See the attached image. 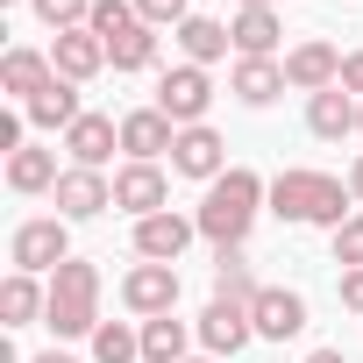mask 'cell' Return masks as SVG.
I'll list each match as a JSON object with an SVG mask.
<instances>
[{
    "label": "cell",
    "mask_w": 363,
    "mask_h": 363,
    "mask_svg": "<svg viewBox=\"0 0 363 363\" xmlns=\"http://www.w3.org/2000/svg\"><path fill=\"white\" fill-rule=\"evenodd\" d=\"M264 207L278 214V221H306V228H342L349 214H363L356 207V193H349V178H328V171H306V164H285L278 178H271V193H264Z\"/></svg>",
    "instance_id": "obj_1"
},
{
    "label": "cell",
    "mask_w": 363,
    "mask_h": 363,
    "mask_svg": "<svg viewBox=\"0 0 363 363\" xmlns=\"http://www.w3.org/2000/svg\"><path fill=\"white\" fill-rule=\"evenodd\" d=\"M264 178L257 171H242V164H228L214 186H207V200L193 207V221H200V235L214 242V250H242L250 242V228H257V214H264Z\"/></svg>",
    "instance_id": "obj_2"
},
{
    "label": "cell",
    "mask_w": 363,
    "mask_h": 363,
    "mask_svg": "<svg viewBox=\"0 0 363 363\" xmlns=\"http://www.w3.org/2000/svg\"><path fill=\"white\" fill-rule=\"evenodd\" d=\"M43 328H50L57 342L100 335V264L72 257V264L50 271V313H43Z\"/></svg>",
    "instance_id": "obj_3"
},
{
    "label": "cell",
    "mask_w": 363,
    "mask_h": 363,
    "mask_svg": "<svg viewBox=\"0 0 363 363\" xmlns=\"http://www.w3.org/2000/svg\"><path fill=\"white\" fill-rule=\"evenodd\" d=\"M86 29L107 43V65L114 72H150L157 65V29L135 15V0H93V22Z\"/></svg>",
    "instance_id": "obj_4"
},
{
    "label": "cell",
    "mask_w": 363,
    "mask_h": 363,
    "mask_svg": "<svg viewBox=\"0 0 363 363\" xmlns=\"http://www.w3.org/2000/svg\"><path fill=\"white\" fill-rule=\"evenodd\" d=\"M8 257H15V271H29V278H50L57 264H72V221H65V214L22 221V228L8 235Z\"/></svg>",
    "instance_id": "obj_5"
},
{
    "label": "cell",
    "mask_w": 363,
    "mask_h": 363,
    "mask_svg": "<svg viewBox=\"0 0 363 363\" xmlns=\"http://www.w3.org/2000/svg\"><path fill=\"white\" fill-rule=\"evenodd\" d=\"M207 107H214V79L200 65H171L157 79V114H171V128H200Z\"/></svg>",
    "instance_id": "obj_6"
},
{
    "label": "cell",
    "mask_w": 363,
    "mask_h": 363,
    "mask_svg": "<svg viewBox=\"0 0 363 363\" xmlns=\"http://www.w3.org/2000/svg\"><path fill=\"white\" fill-rule=\"evenodd\" d=\"M121 306L135 320H157V313H178V264H135L121 278Z\"/></svg>",
    "instance_id": "obj_7"
},
{
    "label": "cell",
    "mask_w": 363,
    "mask_h": 363,
    "mask_svg": "<svg viewBox=\"0 0 363 363\" xmlns=\"http://www.w3.org/2000/svg\"><path fill=\"white\" fill-rule=\"evenodd\" d=\"M285 86L292 93H328V86H342V50L335 43H320V36H306V43H292L285 50Z\"/></svg>",
    "instance_id": "obj_8"
},
{
    "label": "cell",
    "mask_w": 363,
    "mask_h": 363,
    "mask_svg": "<svg viewBox=\"0 0 363 363\" xmlns=\"http://www.w3.org/2000/svg\"><path fill=\"white\" fill-rule=\"evenodd\" d=\"M171 171L178 178H200V186H214V178L228 171V143H221V128H178V143H171Z\"/></svg>",
    "instance_id": "obj_9"
},
{
    "label": "cell",
    "mask_w": 363,
    "mask_h": 363,
    "mask_svg": "<svg viewBox=\"0 0 363 363\" xmlns=\"http://www.w3.org/2000/svg\"><path fill=\"white\" fill-rule=\"evenodd\" d=\"M50 200H57L65 221H93V214L114 207V178H107V171H86V164H65V178H57Z\"/></svg>",
    "instance_id": "obj_10"
},
{
    "label": "cell",
    "mask_w": 363,
    "mask_h": 363,
    "mask_svg": "<svg viewBox=\"0 0 363 363\" xmlns=\"http://www.w3.org/2000/svg\"><path fill=\"white\" fill-rule=\"evenodd\" d=\"M114 207H121L128 221L164 214V207H171V178H164L157 164H121V171H114Z\"/></svg>",
    "instance_id": "obj_11"
},
{
    "label": "cell",
    "mask_w": 363,
    "mask_h": 363,
    "mask_svg": "<svg viewBox=\"0 0 363 363\" xmlns=\"http://www.w3.org/2000/svg\"><path fill=\"white\" fill-rule=\"evenodd\" d=\"M200 235V221L193 214H150V221H135V257L143 264H178V257H186V242Z\"/></svg>",
    "instance_id": "obj_12"
},
{
    "label": "cell",
    "mask_w": 363,
    "mask_h": 363,
    "mask_svg": "<svg viewBox=\"0 0 363 363\" xmlns=\"http://www.w3.org/2000/svg\"><path fill=\"white\" fill-rule=\"evenodd\" d=\"M250 320H257L264 342H292V335H306V299L292 285H264L257 306H250Z\"/></svg>",
    "instance_id": "obj_13"
},
{
    "label": "cell",
    "mask_w": 363,
    "mask_h": 363,
    "mask_svg": "<svg viewBox=\"0 0 363 363\" xmlns=\"http://www.w3.org/2000/svg\"><path fill=\"white\" fill-rule=\"evenodd\" d=\"M200 342H207V356H242L250 342H257V320H250V306H228V299H214L200 320Z\"/></svg>",
    "instance_id": "obj_14"
},
{
    "label": "cell",
    "mask_w": 363,
    "mask_h": 363,
    "mask_svg": "<svg viewBox=\"0 0 363 363\" xmlns=\"http://www.w3.org/2000/svg\"><path fill=\"white\" fill-rule=\"evenodd\" d=\"M171 143H178L171 114H157V107L121 114V150H128V164H157V157H171Z\"/></svg>",
    "instance_id": "obj_15"
},
{
    "label": "cell",
    "mask_w": 363,
    "mask_h": 363,
    "mask_svg": "<svg viewBox=\"0 0 363 363\" xmlns=\"http://www.w3.org/2000/svg\"><path fill=\"white\" fill-rule=\"evenodd\" d=\"M114 150H121V121H114V114H79V121L65 128V157L86 164V171H100Z\"/></svg>",
    "instance_id": "obj_16"
},
{
    "label": "cell",
    "mask_w": 363,
    "mask_h": 363,
    "mask_svg": "<svg viewBox=\"0 0 363 363\" xmlns=\"http://www.w3.org/2000/svg\"><path fill=\"white\" fill-rule=\"evenodd\" d=\"M50 65H57V79L86 86V79L107 65V43H100L93 29H65V36H50Z\"/></svg>",
    "instance_id": "obj_17"
},
{
    "label": "cell",
    "mask_w": 363,
    "mask_h": 363,
    "mask_svg": "<svg viewBox=\"0 0 363 363\" xmlns=\"http://www.w3.org/2000/svg\"><path fill=\"white\" fill-rule=\"evenodd\" d=\"M228 93H235L242 107H271V100L285 93V57H235Z\"/></svg>",
    "instance_id": "obj_18"
},
{
    "label": "cell",
    "mask_w": 363,
    "mask_h": 363,
    "mask_svg": "<svg viewBox=\"0 0 363 363\" xmlns=\"http://www.w3.org/2000/svg\"><path fill=\"white\" fill-rule=\"evenodd\" d=\"M356 121H363V100H356V93H342V86H328V93H313V100H306V128H313L320 143L356 135Z\"/></svg>",
    "instance_id": "obj_19"
},
{
    "label": "cell",
    "mask_w": 363,
    "mask_h": 363,
    "mask_svg": "<svg viewBox=\"0 0 363 363\" xmlns=\"http://www.w3.org/2000/svg\"><path fill=\"white\" fill-rule=\"evenodd\" d=\"M57 79V65H50V50H8V57H0V93H15L22 107L43 93Z\"/></svg>",
    "instance_id": "obj_20"
},
{
    "label": "cell",
    "mask_w": 363,
    "mask_h": 363,
    "mask_svg": "<svg viewBox=\"0 0 363 363\" xmlns=\"http://www.w3.org/2000/svg\"><path fill=\"white\" fill-rule=\"evenodd\" d=\"M171 36H178V50H186V65H200V72H207L214 57H228V50H235L228 22H214V15H186V22H178Z\"/></svg>",
    "instance_id": "obj_21"
},
{
    "label": "cell",
    "mask_w": 363,
    "mask_h": 363,
    "mask_svg": "<svg viewBox=\"0 0 363 363\" xmlns=\"http://www.w3.org/2000/svg\"><path fill=\"white\" fill-rule=\"evenodd\" d=\"M228 36H235V57H278L285 22H278V8H242V15L228 22Z\"/></svg>",
    "instance_id": "obj_22"
},
{
    "label": "cell",
    "mask_w": 363,
    "mask_h": 363,
    "mask_svg": "<svg viewBox=\"0 0 363 363\" xmlns=\"http://www.w3.org/2000/svg\"><path fill=\"white\" fill-rule=\"evenodd\" d=\"M50 313V285H36L29 271H15L8 285H0V328H29Z\"/></svg>",
    "instance_id": "obj_23"
},
{
    "label": "cell",
    "mask_w": 363,
    "mask_h": 363,
    "mask_svg": "<svg viewBox=\"0 0 363 363\" xmlns=\"http://www.w3.org/2000/svg\"><path fill=\"white\" fill-rule=\"evenodd\" d=\"M22 114H29V128H57V135H65V128H72L86 107H79V86H72V79H50V86H43V93H36Z\"/></svg>",
    "instance_id": "obj_24"
},
{
    "label": "cell",
    "mask_w": 363,
    "mask_h": 363,
    "mask_svg": "<svg viewBox=\"0 0 363 363\" xmlns=\"http://www.w3.org/2000/svg\"><path fill=\"white\" fill-rule=\"evenodd\" d=\"M193 335H200V328L178 320V313L143 320V363H186V342H193Z\"/></svg>",
    "instance_id": "obj_25"
},
{
    "label": "cell",
    "mask_w": 363,
    "mask_h": 363,
    "mask_svg": "<svg viewBox=\"0 0 363 363\" xmlns=\"http://www.w3.org/2000/svg\"><path fill=\"white\" fill-rule=\"evenodd\" d=\"M257 271H250V257L242 250H214V299H228V306H257Z\"/></svg>",
    "instance_id": "obj_26"
},
{
    "label": "cell",
    "mask_w": 363,
    "mask_h": 363,
    "mask_svg": "<svg viewBox=\"0 0 363 363\" xmlns=\"http://www.w3.org/2000/svg\"><path fill=\"white\" fill-rule=\"evenodd\" d=\"M57 178H65V171H57V150H36V143H29V150L8 157V186H15V193H57Z\"/></svg>",
    "instance_id": "obj_27"
},
{
    "label": "cell",
    "mask_w": 363,
    "mask_h": 363,
    "mask_svg": "<svg viewBox=\"0 0 363 363\" xmlns=\"http://www.w3.org/2000/svg\"><path fill=\"white\" fill-rule=\"evenodd\" d=\"M93 363H143V328H128V320H100V335H93Z\"/></svg>",
    "instance_id": "obj_28"
},
{
    "label": "cell",
    "mask_w": 363,
    "mask_h": 363,
    "mask_svg": "<svg viewBox=\"0 0 363 363\" xmlns=\"http://www.w3.org/2000/svg\"><path fill=\"white\" fill-rule=\"evenodd\" d=\"M36 8V22L50 29V36H65V29H86L93 22V0H29Z\"/></svg>",
    "instance_id": "obj_29"
},
{
    "label": "cell",
    "mask_w": 363,
    "mask_h": 363,
    "mask_svg": "<svg viewBox=\"0 0 363 363\" xmlns=\"http://www.w3.org/2000/svg\"><path fill=\"white\" fill-rule=\"evenodd\" d=\"M335 264H342V271H363V214H349V221L335 228Z\"/></svg>",
    "instance_id": "obj_30"
},
{
    "label": "cell",
    "mask_w": 363,
    "mask_h": 363,
    "mask_svg": "<svg viewBox=\"0 0 363 363\" xmlns=\"http://www.w3.org/2000/svg\"><path fill=\"white\" fill-rule=\"evenodd\" d=\"M135 15H143L150 29H178V22H186L193 8H186V0H135Z\"/></svg>",
    "instance_id": "obj_31"
},
{
    "label": "cell",
    "mask_w": 363,
    "mask_h": 363,
    "mask_svg": "<svg viewBox=\"0 0 363 363\" xmlns=\"http://www.w3.org/2000/svg\"><path fill=\"white\" fill-rule=\"evenodd\" d=\"M22 135H29V114H0V150H8V157H15V150H29Z\"/></svg>",
    "instance_id": "obj_32"
},
{
    "label": "cell",
    "mask_w": 363,
    "mask_h": 363,
    "mask_svg": "<svg viewBox=\"0 0 363 363\" xmlns=\"http://www.w3.org/2000/svg\"><path fill=\"white\" fill-rule=\"evenodd\" d=\"M342 93H356V100H363V50H349V57H342Z\"/></svg>",
    "instance_id": "obj_33"
},
{
    "label": "cell",
    "mask_w": 363,
    "mask_h": 363,
    "mask_svg": "<svg viewBox=\"0 0 363 363\" xmlns=\"http://www.w3.org/2000/svg\"><path fill=\"white\" fill-rule=\"evenodd\" d=\"M342 306L363 313V271H342Z\"/></svg>",
    "instance_id": "obj_34"
},
{
    "label": "cell",
    "mask_w": 363,
    "mask_h": 363,
    "mask_svg": "<svg viewBox=\"0 0 363 363\" xmlns=\"http://www.w3.org/2000/svg\"><path fill=\"white\" fill-rule=\"evenodd\" d=\"M349 193H356V207H363V157L349 164Z\"/></svg>",
    "instance_id": "obj_35"
},
{
    "label": "cell",
    "mask_w": 363,
    "mask_h": 363,
    "mask_svg": "<svg viewBox=\"0 0 363 363\" xmlns=\"http://www.w3.org/2000/svg\"><path fill=\"white\" fill-rule=\"evenodd\" d=\"M306 363H349L342 349H306Z\"/></svg>",
    "instance_id": "obj_36"
},
{
    "label": "cell",
    "mask_w": 363,
    "mask_h": 363,
    "mask_svg": "<svg viewBox=\"0 0 363 363\" xmlns=\"http://www.w3.org/2000/svg\"><path fill=\"white\" fill-rule=\"evenodd\" d=\"M29 363H79V356H65V349H43V356H29Z\"/></svg>",
    "instance_id": "obj_37"
},
{
    "label": "cell",
    "mask_w": 363,
    "mask_h": 363,
    "mask_svg": "<svg viewBox=\"0 0 363 363\" xmlns=\"http://www.w3.org/2000/svg\"><path fill=\"white\" fill-rule=\"evenodd\" d=\"M242 8H278V0H242Z\"/></svg>",
    "instance_id": "obj_38"
},
{
    "label": "cell",
    "mask_w": 363,
    "mask_h": 363,
    "mask_svg": "<svg viewBox=\"0 0 363 363\" xmlns=\"http://www.w3.org/2000/svg\"><path fill=\"white\" fill-rule=\"evenodd\" d=\"M186 363H221V356H186Z\"/></svg>",
    "instance_id": "obj_39"
},
{
    "label": "cell",
    "mask_w": 363,
    "mask_h": 363,
    "mask_svg": "<svg viewBox=\"0 0 363 363\" xmlns=\"http://www.w3.org/2000/svg\"><path fill=\"white\" fill-rule=\"evenodd\" d=\"M0 8H22V0H0Z\"/></svg>",
    "instance_id": "obj_40"
},
{
    "label": "cell",
    "mask_w": 363,
    "mask_h": 363,
    "mask_svg": "<svg viewBox=\"0 0 363 363\" xmlns=\"http://www.w3.org/2000/svg\"><path fill=\"white\" fill-rule=\"evenodd\" d=\"M356 135H363V121H356Z\"/></svg>",
    "instance_id": "obj_41"
}]
</instances>
